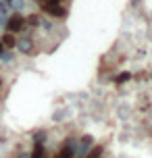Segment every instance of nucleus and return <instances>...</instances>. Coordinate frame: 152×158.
I'll list each match as a JSON object with an SVG mask.
<instances>
[{"instance_id": "1", "label": "nucleus", "mask_w": 152, "mask_h": 158, "mask_svg": "<svg viewBox=\"0 0 152 158\" xmlns=\"http://www.w3.org/2000/svg\"><path fill=\"white\" fill-rule=\"evenodd\" d=\"M42 8H44V13H48L52 19H65L67 17V8L63 4H52V2H44L42 0Z\"/></svg>"}, {"instance_id": "2", "label": "nucleus", "mask_w": 152, "mask_h": 158, "mask_svg": "<svg viewBox=\"0 0 152 158\" xmlns=\"http://www.w3.org/2000/svg\"><path fill=\"white\" fill-rule=\"evenodd\" d=\"M6 29L11 33H19V31H25V19L19 13L17 15H11L6 19Z\"/></svg>"}, {"instance_id": "3", "label": "nucleus", "mask_w": 152, "mask_h": 158, "mask_svg": "<svg viewBox=\"0 0 152 158\" xmlns=\"http://www.w3.org/2000/svg\"><path fill=\"white\" fill-rule=\"evenodd\" d=\"M15 48H19V52H23V54H32V52H33V40L32 38L17 40V46Z\"/></svg>"}, {"instance_id": "4", "label": "nucleus", "mask_w": 152, "mask_h": 158, "mask_svg": "<svg viewBox=\"0 0 152 158\" xmlns=\"http://www.w3.org/2000/svg\"><path fill=\"white\" fill-rule=\"evenodd\" d=\"M77 152V143L73 142V139H67L63 146V152H61V156L58 158H73V154Z\"/></svg>"}, {"instance_id": "5", "label": "nucleus", "mask_w": 152, "mask_h": 158, "mask_svg": "<svg viewBox=\"0 0 152 158\" xmlns=\"http://www.w3.org/2000/svg\"><path fill=\"white\" fill-rule=\"evenodd\" d=\"M0 44H2V46L6 48V50H11V48H15L17 46V40H15V33H4V35H2V38H0Z\"/></svg>"}, {"instance_id": "6", "label": "nucleus", "mask_w": 152, "mask_h": 158, "mask_svg": "<svg viewBox=\"0 0 152 158\" xmlns=\"http://www.w3.org/2000/svg\"><path fill=\"white\" fill-rule=\"evenodd\" d=\"M92 143H94V139L90 137V135H86L83 139H81V146H79V154H88L90 148H92Z\"/></svg>"}, {"instance_id": "7", "label": "nucleus", "mask_w": 152, "mask_h": 158, "mask_svg": "<svg viewBox=\"0 0 152 158\" xmlns=\"http://www.w3.org/2000/svg\"><path fill=\"white\" fill-rule=\"evenodd\" d=\"M40 25V17L38 15H29L25 19V29H32V27H38Z\"/></svg>"}, {"instance_id": "8", "label": "nucleus", "mask_w": 152, "mask_h": 158, "mask_svg": "<svg viewBox=\"0 0 152 158\" xmlns=\"http://www.w3.org/2000/svg\"><path fill=\"white\" fill-rule=\"evenodd\" d=\"M4 2H6L13 10H21V8H23V4H25V0H4Z\"/></svg>"}, {"instance_id": "9", "label": "nucleus", "mask_w": 152, "mask_h": 158, "mask_svg": "<svg viewBox=\"0 0 152 158\" xmlns=\"http://www.w3.org/2000/svg\"><path fill=\"white\" fill-rule=\"evenodd\" d=\"M29 158H44V146L42 143H36V148H33V154Z\"/></svg>"}, {"instance_id": "10", "label": "nucleus", "mask_w": 152, "mask_h": 158, "mask_svg": "<svg viewBox=\"0 0 152 158\" xmlns=\"http://www.w3.org/2000/svg\"><path fill=\"white\" fill-rule=\"evenodd\" d=\"M0 60H2V63H11V60H13V54L8 52L6 48L2 50V54H0Z\"/></svg>"}, {"instance_id": "11", "label": "nucleus", "mask_w": 152, "mask_h": 158, "mask_svg": "<svg viewBox=\"0 0 152 158\" xmlns=\"http://www.w3.org/2000/svg\"><path fill=\"white\" fill-rule=\"evenodd\" d=\"M129 79V73H121V75H117V83H125Z\"/></svg>"}, {"instance_id": "12", "label": "nucleus", "mask_w": 152, "mask_h": 158, "mask_svg": "<svg viewBox=\"0 0 152 158\" xmlns=\"http://www.w3.org/2000/svg\"><path fill=\"white\" fill-rule=\"evenodd\" d=\"M98 154H100V148H96V150L92 152V154H90V156H88V158H96V156H98Z\"/></svg>"}, {"instance_id": "13", "label": "nucleus", "mask_w": 152, "mask_h": 158, "mask_svg": "<svg viewBox=\"0 0 152 158\" xmlns=\"http://www.w3.org/2000/svg\"><path fill=\"white\" fill-rule=\"evenodd\" d=\"M44 2H52V4H63L65 0H44Z\"/></svg>"}, {"instance_id": "14", "label": "nucleus", "mask_w": 152, "mask_h": 158, "mask_svg": "<svg viewBox=\"0 0 152 158\" xmlns=\"http://www.w3.org/2000/svg\"><path fill=\"white\" fill-rule=\"evenodd\" d=\"M2 50H4V46H2V44H0V54H2Z\"/></svg>"}]
</instances>
